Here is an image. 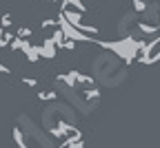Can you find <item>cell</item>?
<instances>
[{"label":"cell","mask_w":160,"mask_h":148,"mask_svg":"<svg viewBox=\"0 0 160 148\" xmlns=\"http://www.w3.org/2000/svg\"><path fill=\"white\" fill-rule=\"evenodd\" d=\"M138 29L142 31L145 35H153V33L160 31V25H158V22H156V25H149L147 20H142V22H138Z\"/></svg>","instance_id":"obj_1"},{"label":"cell","mask_w":160,"mask_h":148,"mask_svg":"<svg viewBox=\"0 0 160 148\" xmlns=\"http://www.w3.org/2000/svg\"><path fill=\"white\" fill-rule=\"evenodd\" d=\"M147 7H149L147 0H133V11H136V13H145Z\"/></svg>","instance_id":"obj_2"},{"label":"cell","mask_w":160,"mask_h":148,"mask_svg":"<svg viewBox=\"0 0 160 148\" xmlns=\"http://www.w3.org/2000/svg\"><path fill=\"white\" fill-rule=\"evenodd\" d=\"M156 62H160V49H158V51H151V55L142 62V64H147V67H149V64H156Z\"/></svg>","instance_id":"obj_3"},{"label":"cell","mask_w":160,"mask_h":148,"mask_svg":"<svg viewBox=\"0 0 160 148\" xmlns=\"http://www.w3.org/2000/svg\"><path fill=\"white\" fill-rule=\"evenodd\" d=\"M82 93H85L87 99H98V97H100V91H98V89H87V91H82Z\"/></svg>","instance_id":"obj_4"},{"label":"cell","mask_w":160,"mask_h":148,"mask_svg":"<svg viewBox=\"0 0 160 148\" xmlns=\"http://www.w3.org/2000/svg\"><path fill=\"white\" fill-rule=\"evenodd\" d=\"M38 97H40V99H56L58 93H53V91H45V93H38Z\"/></svg>","instance_id":"obj_5"},{"label":"cell","mask_w":160,"mask_h":148,"mask_svg":"<svg viewBox=\"0 0 160 148\" xmlns=\"http://www.w3.org/2000/svg\"><path fill=\"white\" fill-rule=\"evenodd\" d=\"M13 137H16V141H18V144H20V146H25V137H22V133H20V131H18V128H16V131H13Z\"/></svg>","instance_id":"obj_6"},{"label":"cell","mask_w":160,"mask_h":148,"mask_svg":"<svg viewBox=\"0 0 160 148\" xmlns=\"http://www.w3.org/2000/svg\"><path fill=\"white\" fill-rule=\"evenodd\" d=\"M47 2H56V0H47Z\"/></svg>","instance_id":"obj_7"}]
</instances>
